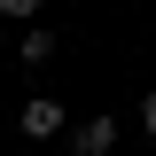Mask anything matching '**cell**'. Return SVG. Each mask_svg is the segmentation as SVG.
<instances>
[{"label":"cell","mask_w":156,"mask_h":156,"mask_svg":"<svg viewBox=\"0 0 156 156\" xmlns=\"http://www.w3.org/2000/svg\"><path fill=\"white\" fill-rule=\"evenodd\" d=\"M16 125H23L31 140H55V133H62V101H47V94H31V101H23V117H16Z\"/></svg>","instance_id":"6da1fadb"},{"label":"cell","mask_w":156,"mask_h":156,"mask_svg":"<svg viewBox=\"0 0 156 156\" xmlns=\"http://www.w3.org/2000/svg\"><path fill=\"white\" fill-rule=\"evenodd\" d=\"M117 148V117H94V125H78V156H109Z\"/></svg>","instance_id":"7a4b0ae2"},{"label":"cell","mask_w":156,"mask_h":156,"mask_svg":"<svg viewBox=\"0 0 156 156\" xmlns=\"http://www.w3.org/2000/svg\"><path fill=\"white\" fill-rule=\"evenodd\" d=\"M140 133H148V140H156V94H148V101H140Z\"/></svg>","instance_id":"5b68a950"},{"label":"cell","mask_w":156,"mask_h":156,"mask_svg":"<svg viewBox=\"0 0 156 156\" xmlns=\"http://www.w3.org/2000/svg\"><path fill=\"white\" fill-rule=\"evenodd\" d=\"M47 55H55V31H23V47H16V62H31V70H39Z\"/></svg>","instance_id":"3957f363"},{"label":"cell","mask_w":156,"mask_h":156,"mask_svg":"<svg viewBox=\"0 0 156 156\" xmlns=\"http://www.w3.org/2000/svg\"><path fill=\"white\" fill-rule=\"evenodd\" d=\"M0 16H39V0H0Z\"/></svg>","instance_id":"277c9868"}]
</instances>
